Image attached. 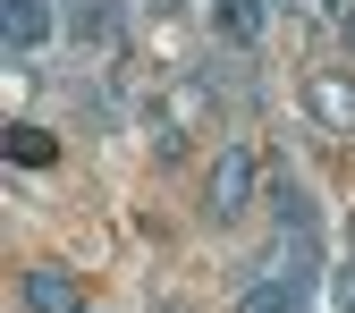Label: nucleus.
Masks as SVG:
<instances>
[{
    "label": "nucleus",
    "instance_id": "nucleus-1",
    "mask_svg": "<svg viewBox=\"0 0 355 313\" xmlns=\"http://www.w3.org/2000/svg\"><path fill=\"white\" fill-rule=\"evenodd\" d=\"M304 305H313V237H288V246L237 288V313H304Z\"/></svg>",
    "mask_w": 355,
    "mask_h": 313
},
{
    "label": "nucleus",
    "instance_id": "nucleus-2",
    "mask_svg": "<svg viewBox=\"0 0 355 313\" xmlns=\"http://www.w3.org/2000/svg\"><path fill=\"white\" fill-rule=\"evenodd\" d=\"M254 187H262V161L245 153V144H229L211 161V187H203V212L211 220H237V212H254Z\"/></svg>",
    "mask_w": 355,
    "mask_h": 313
},
{
    "label": "nucleus",
    "instance_id": "nucleus-3",
    "mask_svg": "<svg viewBox=\"0 0 355 313\" xmlns=\"http://www.w3.org/2000/svg\"><path fill=\"white\" fill-rule=\"evenodd\" d=\"M51 34H60V0H0V42H9V60H34Z\"/></svg>",
    "mask_w": 355,
    "mask_h": 313
},
{
    "label": "nucleus",
    "instance_id": "nucleus-4",
    "mask_svg": "<svg viewBox=\"0 0 355 313\" xmlns=\"http://www.w3.org/2000/svg\"><path fill=\"white\" fill-rule=\"evenodd\" d=\"M304 110H313L330 136H355V76H338V68H313L304 76Z\"/></svg>",
    "mask_w": 355,
    "mask_h": 313
},
{
    "label": "nucleus",
    "instance_id": "nucleus-5",
    "mask_svg": "<svg viewBox=\"0 0 355 313\" xmlns=\"http://www.w3.org/2000/svg\"><path fill=\"white\" fill-rule=\"evenodd\" d=\"M26 313H85V288L68 262H34L26 271Z\"/></svg>",
    "mask_w": 355,
    "mask_h": 313
},
{
    "label": "nucleus",
    "instance_id": "nucleus-6",
    "mask_svg": "<svg viewBox=\"0 0 355 313\" xmlns=\"http://www.w3.org/2000/svg\"><path fill=\"white\" fill-rule=\"evenodd\" d=\"M211 34L229 42V51H254V42L271 34V0H211Z\"/></svg>",
    "mask_w": 355,
    "mask_h": 313
},
{
    "label": "nucleus",
    "instance_id": "nucleus-7",
    "mask_svg": "<svg viewBox=\"0 0 355 313\" xmlns=\"http://www.w3.org/2000/svg\"><path fill=\"white\" fill-rule=\"evenodd\" d=\"M271 212H279V229H288V237H313V195H304L288 169L271 178Z\"/></svg>",
    "mask_w": 355,
    "mask_h": 313
},
{
    "label": "nucleus",
    "instance_id": "nucleus-8",
    "mask_svg": "<svg viewBox=\"0 0 355 313\" xmlns=\"http://www.w3.org/2000/svg\"><path fill=\"white\" fill-rule=\"evenodd\" d=\"M9 161H17V169H51V161H60L51 127H9Z\"/></svg>",
    "mask_w": 355,
    "mask_h": 313
},
{
    "label": "nucleus",
    "instance_id": "nucleus-9",
    "mask_svg": "<svg viewBox=\"0 0 355 313\" xmlns=\"http://www.w3.org/2000/svg\"><path fill=\"white\" fill-rule=\"evenodd\" d=\"M68 26H76L85 42H110V34H119V0H76V9H68Z\"/></svg>",
    "mask_w": 355,
    "mask_h": 313
},
{
    "label": "nucleus",
    "instance_id": "nucleus-10",
    "mask_svg": "<svg viewBox=\"0 0 355 313\" xmlns=\"http://www.w3.org/2000/svg\"><path fill=\"white\" fill-rule=\"evenodd\" d=\"M338 313H355V262H338Z\"/></svg>",
    "mask_w": 355,
    "mask_h": 313
},
{
    "label": "nucleus",
    "instance_id": "nucleus-11",
    "mask_svg": "<svg viewBox=\"0 0 355 313\" xmlns=\"http://www.w3.org/2000/svg\"><path fill=\"white\" fill-rule=\"evenodd\" d=\"M313 9H322V17H338V26H347V17H355V0H313Z\"/></svg>",
    "mask_w": 355,
    "mask_h": 313
},
{
    "label": "nucleus",
    "instance_id": "nucleus-12",
    "mask_svg": "<svg viewBox=\"0 0 355 313\" xmlns=\"http://www.w3.org/2000/svg\"><path fill=\"white\" fill-rule=\"evenodd\" d=\"M338 42H347V51H355V17H347V26H338Z\"/></svg>",
    "mask_w": 355,
    "mask_h": 313
}]
</instances>
